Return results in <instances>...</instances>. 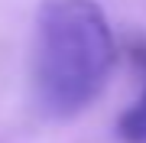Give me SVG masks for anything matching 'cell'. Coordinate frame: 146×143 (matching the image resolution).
Returning <instances> with one entry per match:
<instances>
[{
    "label": "cell",
    "mask_w": 146,
    "mask_h": 143,
    "mask_svg": "<svg viewBox=\"0 0 146 143\" xmlns=\"http://www.w3.org/2000/svg\"><path fill=\"white\" fill-rule=\"evenodd\" d=\"M117 62L114 33L94 0H42L36 16V98L52 117L84 111Z\"/></svg>",
    "instance_id": "6da1fadb"
},
{
    "label": "cell",
    "mask_w": 146,
    "mask_h": 143,
    "mask_svg": "<svg viewBox=\"0 0 146 143\" xmlns=\"http://www.w3.org/2000/svg\"><path fill=\"white\" fill-rule=\"evenodd\" d=\"M117 133L127 143H146V94L117 120Z\"/></svg>",
    "instance_id": "7a4b0ae2"
}]
</instances>
